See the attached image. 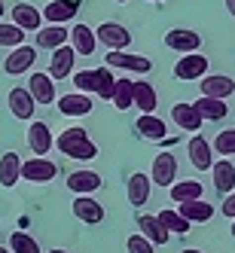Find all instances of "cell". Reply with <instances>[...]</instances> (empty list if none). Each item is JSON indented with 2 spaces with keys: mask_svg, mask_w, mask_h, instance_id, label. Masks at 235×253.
<instances>
[{
  "mask_svg": "<svg viewBox=\"0 0 235 253\" xmlns=\"http://www.w3.org/2000/svg\"><path fill=\"white\" fill-rule=\"evenodd\" d=\"M67 37H70V31L64 25H46V28L37 31V46H43V49H58V46L67 43Z\"/></svg>",
  "mask_w": 235,
  "mask_h": 253,
  "instance_id": "cell-30",
  "label": "cell"
},
{
  "mask_svg": "<svg viewBox=\"0 0 235 253\" xmlns=\"http://www.w3.org/2000/svg\"><path fill=\"white\" fill-rule=\"evenodd\" d=\"M156 220L162 223V229H165L168 235H187L189 226H192V223H187L184 216H180L177 211H171V208H168V211H159V213H156Z\"/></svg>",
  "mask_w": 235,
  "mask_h": 253,
  "instance_id": "cell-32",
  "label": "cell"
},
{
  "mask_svg": "<svg viewBox=\"0 0 235 253\" xmlns=\"http://www.w3.org/2000/svg\"><path fill=\"white\" fill-rule=\"evenodd\" d=\"M138 229H141V235L147 238L150 244H156V247H162V244H168V238L171 235L162 229V223L156 220L153 213H141V220H138Z\"/></svg>",
  "mask_w": 235,
  "mask_h": 253,
  "instance_id": "cell-23",
  "label": "cell"
},
{
  "mask_svg": "<svg viewBox=\"0 0 235 253\" xmlns=\"http://www.w3.org/2000/svg\"><path fill=\"white\" fill-rule=\"evenodd\" d=\"M28 147L34 156H46L52 147H55V137H52L46 122H31L28 125Z\"/></svg>",
  "mask_w": 235,
  "mask_h": 253,
  "instance_id": "cell-16",
  "label": "cell"
},
{
  "mask_svg": "<svg viewBox=\"0 0 235 253\" xmlns=\"http://www.w3.org/2000/svg\"><path fill=\"white\" fill-rule=\"evenodd\" d=\"M110 101L116 104V110H132V80H116Z\"/></svg>",
  "mask_w": 235,
  "mask_h": 253,
  "instance_id": "cell-37",
  "label": "cell"
},
{
  "mask_svg": "<svg viewBox=\"0 0 235 253\" xmlns=\"http://www.w3.org/2000/svg\"><path fill=\"white\" fill-rule=\"evenodd\" d=\"M74 61H77V52L70 49L67 43L58 46V49H52V58H49V77L52 80H64L74 74Z\"/></svg>",
  "mask_w": 235,
  "mask_h": 253,
  "instance_id": "cell-13",
  "label": "cell"
},
{
  "mask_svg": "<svg viewBox=\"0 0 235 253\" xmlns=\"http://www.w3.org/2000/svg\"><path fill=\"white\" fill-rule=\"evenodd\" d=\"M150 174H143V171H135L129 180H125V195H129V205L132 208H143L150 202Z\"/></svg>",
  "mask_w": 235,
  "mask_h": 253,
  "instance_id": "cell-11",
  "label": "cell"
},
{
  "mask_svg": "<svg viewBox=\"0 0 235 253\" xmlns=\"http://www.w3.org/2000/svg\"><path fill=\"white\" fill-rule=\"evenodd\" d=\"M125 250L129 253H156V244H150L143 235H129V241H125Z\"/></svg>",
  "mask_w": 235,
  "mask_h": 253,
  "instance_id": "cell-39",
  "label": "cell"
},
{
  "mask_svg": "<svg viewBox=\"0 0 235 253\" xmlns=\"http://www.w3.org/2000/svg\"><path fill=\"white\" fill-rule=\"evenodd\" d=\"M22 43H25V31L22 28H15L12 22H0V46L15 49V46H22Z\"/></svg>",
  "mask_w": 235,
  "mask_h": 253,
  "instance_id": "cell-35",
  "label": "cell"
},
{
  "mask_svg": "<svg viewBox=\"0 0 235 253\" xmlns=\"http://www.w3.org/2000/svg\"><path fill=\"white\" fill-rule=\"evenodd\" d=\"M6 12V3H3V0H0V15H3Z\"/></svg>",
  "mask_w": 235,
  "mask_h": 253,
  "instance_id": "cell-44",
  "label": "cell"
},
{
  "mask_svg": "<svg viewBox=\"0 0 235 253\" xmlns=\"http://www.w3.org/2000/svg\"><path fill=\"white\" fill-rule=\"evenodd\" d=\"M211 174H214V186H217V192L229 195V192L235 189V165H232L229 159H214Z\"/></svg>",
  "mask_w": 235,
  "mask_h": 253,
  "instance_id": "cell-22",
  "label": "cell"
},
{
  "mask_svg": "<svg viewBox=\"0 0 235 253\" xmlns=\"http://www.w3.org/2000/svg\"><path fill=\"white\" fill-rule=\"evenodd\" d=\"M132 107H138L141 113H156V107H159L156 88L143 80H132Z\"/></svg>",
  "mask_w": 235,
  "mask_h": 253,
  "instance_id": "cell-17",
  "label": "cell"
},
{
  "mask_svg": "<svg viewBox=\"0 0 235 253\" xmlns=\"http://www.w3.org/2000/svg\"><path fill=\"white\" fill-rule=\"evenodd\" d=\"M74 216L80 223H89V226H98L104 220V205L95 202L92 195H77L74 198Z\"/></svg>",
  "mask_w": 235,
  "mask_h": 253,
  "instance_id": "cell-15",
  "label": "cell"
},
{
  "mask_svg": "<svg viewBox=\"0 0 235 253\" xmlns=\"http://www.w3.org/2000/svg\"><path fill=\"white\" fill-rule=\"evenodd\" d=\"M58 113L64 116H89L92 113V98L83 95V92H70L58 98Z\"/></svg>",
  "mask_w": 235,
  "mask_h": 253,
  "instance_id": "cell-21",
  "label": "cell"
},
{
  "mask_svg": "<svg viewBox=\"0 0 235 253\" xmlns=\"http://www.w3.org/2000/svg\"><path fill=\"white\" fill-rule=\"evenodd\" d=\"M208 74V58L202 52H189V55H180V61L174 64V77L184 80V83H192V80H202Z\"/></svg>",
  "mask_w": 235,
  "mask_h": 253,
  "instance_id": "cell-4",
  "label": "cell"
},
{
  "mask_svg": "<svg viewBox=\"0 0 235 253\" xmlns=\"http://www.w3.org/2000/svg\"><path fill=\"white\" fill-rule=\"evenodd\" d=\"M171 119L180 125V131H198L205 125V119L198 116V110H195L192 104H187V101H177L171 107Z\"/></svg>",
  "mask_w": 235,
  "mask_h": 253,
  "instance_id": "cell-18",
  "label": "cell"
},
{
  "mask_svg": "<svg viewBox=\"0 0 235 253\" xmlns=\"http://www.w3.org/2000/svg\"><path fill=\"white\" fill-rule=\"evenodd\" d=\"M70 49H74L77 52V55H92V52H95V46H98V40H95V31L92 28H89V25H74V28H70Z\"/></svg>",
  "mask_w": 235,
  "mask_h": 253,
  "instance_id": "cell-20",
  "label": "cell"
},
{
  "mask_svg": "<svg viewBox=\"0 0 235 253\" xmlns=\"http://www.w3.org/2000/svg\"><path fill=\"white\" fill-rule=\"evenodd\" d=\"M67 189L77 195H92L95 189H101V177L95 171H74L67 177Z\"/></svg>",
  "mask_w": 235,
  "mask_h": 253,
  "instance_id": "cell-24",
  "label": "cell"
},
{
  "mask_svg": "<svg viewBox=\"0 0 235 253\" xmlns=\"http://www.w3.org/2000/svg\"><path fill=\"white\" fill-rule=\"evenodd\" d=\"M34 61H37V49L22 43V46H15L9 52V58L3 61V70L9 77H22V74H28V70L34 67Z\"/></svg>",
  "mask_w": 235,
  "mask_h": 253,
  "instance_id": "cell-9",
  "label": "cell"
},
{
  "mask_svg": "<svg viewBox=\"0 0 235 253\" xmlns=\"http://www.w3.org/2000/svg\"><path fill=\"white\" fill-rule=\"evenodd\" d=\"M70 80H74L77 92H83V95H95V88H98L95 70H77V74H70Z\"/></svg>",
  "mask_w": 235,
  "mask_h": 253,
  "instance_id": "cell-38",
  "label": "cell"
},
{
  "mask_svg": "<svg viewBox=\"0 0 235 253\" xmlns=\"http://www.w3.org/2000/svg\"><path fill=\"white\" fill-rule=\"evenodd\" d=\"M22 180V159L19 153H3L0 156V186H15Z\"/></svg>",
  "mask_w": 235,
  "mask_h": 253,
  "instance_id": "cell-27",
  "label": "cell"
},
{
  "mask_svg": "<svg viewBox=\"0 0 235 253\" xmlns=\"http://www.w3.org/2000/svg\"><path fill=\"white\" fill-rule=\"evenodd\" d=\"M55 177H58V165L43 159V156H34V159L22 162V180H28V183H49Z\"/></svg>",
  "mask_w": 235,
  "mask_h": 253,
  "instance_id": "cell-3",
  "label": "cell"
},
{
  "mask_svg": "<svg viewBox=\"0 0 235 253\" xmlns=\"http://www.w3.org/2000/svg\"><path fill=\"white\" fill-rule=\"evenodd\" d=\"M25 88L31 92L34 104H40V107H46V104H55V80H52L49 74H40V70H34Z\"/></svg>",
  "mask_w": 235,
  "mask_h": 253,
  "instance_id": "cell-7",
  "label": "cell"
},
{
  "mask_svg": "<svg viewBox=\"0 0 235 253\" xmlns=\"http://www.w3.org/2000/svg\"><path fill=\"white\" fill-rule=\"evenodd\" d=\"M9 12H12V25L22 28V31H34V34H37L40 25H43V12L34 9L31 3H15Z\"/></svg>",
  "mask_w": 235,
  "mask_h": 253,
  "instance_id": "cell-19",
  "label": "cell"
},
{
  "mask_svg": "<svg viewBox=\"0 0 235 253\" xmlns=\"http://www.w3.org/2000/svg\"><path fill=\"white\" fill-rule=\"evenodd\" d=\"M107 67H122V70H132V74H150L153 61L147 55H135V52H107Z\"/></svg>",
  "mask_w": 235,
  "mask_h": 253,
  "instance_id": "cell-6",
  "label": "cell"
},
{
  "mask_svg": "<svg viewBox=\"0 0 235 253\" xmlns=\"http://www.w3.org/2000/svg\"><path fill=\"white\" fill-rule=\"evenodd\" d=\"M177 180V159L171 153H159L153 159V168H150V183L156 186H171Z\"/></svg>",
  "mask_w": 235,
  "mask_h": 253,
  "instance_id": "cell-10",
  "label": "cell"
},
{
  "mask_svg": "<svg viewBox=\"0 0 235 253\" xmlns=\"http://www.w3.org/2000/svg\"><path fill=\"white\" fill-rule=\"evenodd\" d=\"M229 232H232V238H235V220H232V229H229Z\"/></svg>",
  "mask_w": 235,
  "mask_h": 253,
  "instance_id": "cell-45",
  "label": "cell"
},
{
  "mask_svg": "<svg viewBox=\"0 0 235 253\" xmlns=\"http://www.w3.org/2000/svg\"><path fill=\"white\" fill-rule=\"evenodd\" d=\"M95 40L107 46V52H119V49H129L132 46V31L119 25V22H104L95 31Z\"/></svg>",
  "mask_w": 235,
  "mask_h": 253,
  "instance_id": "cell-2",
  "label": "cell"
},
{
  "mask_svg": "<svg viewBox=\"0 0 235 253\" xmlns=\"http://www.w3.org/2000/svg\"><path fill=\"white\" fill-rule=\"evenodd\" d=\"M0 253H9V247H0Z\"/></svg>",
  "mask_w": 235,
  "mask_h": 253,
  "instance_id": "cell-47",
  "label": "cell"
},
{
  "mask_svg": "<svg viewBox=\"0 0 235 253\" xmlns=\"http://www.w3.org/2000/svg\"><path fill=\"white\" fill-rule=\"evenodd\" d=\"M46 253H67V250H61V247H52V250H46Z\"/></svg>",
  "mask_w": 235,
  "mask_h": 253,
  "instance_id": "cell-42",
  "label": "cell"
},
{
  "mask_svg": "<svg viewBox=\"0 0 235 253\" xmlns=\"http://www.w3.org/2000/svg\"><path fill=\"white\" fill-rule=\"evenodd\" d=\"M70 3H74V6H80V3H83V0H70Z\"/></svg>",
  "mask_w": 235,
  "mask_h": 253,
  "instance_id": "cell-46",
  "label": "cell"
},
{
  "mask_svg": "<svg viewBox=\"0 0 235 253\" xmlns=\"http://www.w3.org/2000/svg\"><path fill=\"white\" fill-rule=\"evenodd\" d=\"M198 88H202V98H220V101H226L235 92V80L226 77V74H205Z\"/></svg>",
  "mask_w": 235,
  "mask_h": 253,
  "instance_id": "cell-12",
  "label": "cell"
},
{
  "mask_svg": "<svg viewBox=\"0 0 235 253\" xmlns=\"http://www.w3.org/2000/svg\"><path fill=\"white\" fill-rule=\"evenodd\" d=\"M168 189H171V202H177V205L195 202V198H202V195H205V186L198 183V180H174Z\"/></svg>",
  "mask_w": 235,
  "mask_h": 253,
  "instance_id": "cell-26",
  "label": "cell"
},
{
  "mask_svg": "<svg viewBox=\"0 0 235 253\" xmlns=\"http://www.w3.org/2000/svg\"><path fill=\"white\" fill-rule=\"evenodd\" d=\"M95 80H98L95 95H98V98H104V101H110V98H113V88H116V77L110 74V67H107V64L95 67Z\"/></svg>",
  "mask_w": 235,
  "mask_h": 253,
  "instance_id": "cell-33",
  "label": "cell"
},
{
  "mask_svg": "<svg viewBox=\"0 0 235 253\" xmlns=\"http://www.w3.org/2000/svg\"><path fill=\"white\" fill-rule=\"evenodd\" d=\"M55 147L67 156V159H77V162H89L98 156V147L92 143V137H89L83 128H64L55 140Z\"/></svg>",
  "mask_w": 235,
  "mask_h": 253,
  "instance_id": "cell-1",
  "label": "cell"
},
{
  "mask_svg": "<svg viewBox=\"0 0 235 253\" xmlns=\"http://www.w3.org/2000/svg\"><path fill=\"white\" fill-rule=\"evenodd\" d=\"M77 9H80V6H74L70 0H52V3L43 6V19H46L49 25H64V22H70V19L77 15Z\"/></svg>",
  "mask_w": 235,
  "mask_h": 253,
  "instance_id": "cell-25",
  "label": "cell"
},
{
  "mask_svg": "<svg viewBox=\"0 0 235 253\" xmlns=\"http://www.w3.org/2000/svg\"><path fill=\"white\" fill-rule=\"evenodd\" d=\"M220 211H223V216H229V220H235V189H232V192H229V195L223 198V208H220Z\"/></svg>",
  "mask_w": 235,
  "mask_h": 253,
  "instance_id": "cell-40",
  "label": "cell"
},
{
  "mask_svg": "<svg viewBox=\"0 0 235 253\" xmlns=\"http://www.w3.org/2000/svg\"><path fill=\"white\" fill-rule=\"evenodd\" d=\"M211 150L217 153V156H235V128H223L220 134L214 137V143H211Z\"/></svg>",
  "mask_w": 235,
  "mask_h": 253,
  "instance_id": "cell-36",
  "label": "cell"
},
{
  "mask_svg": "<svg viewBox=\"0 0 235 253\" xmlns=\"http://www.w3.org/2000/svg\"><path fill=\"white\" fill-rule=\"evenodd\" d=\"M195 110H198V116H202V119H223L226 113H229V107H226V101H220V98H198L195 104Z\"/></svg>",
  "mask_w": 235,
  "mask_h": 253,
  "instance_id": "cell-31",
  "label": "cell"
},
{
  "mask_svg": "<svg viewBox=\"0 0 235 253\" xmlns=\"http://www.w3.org/2000/svg\"><path fill=\"white\" fill-rule=\"evenodd\" d=\"M180 253H202V250H195V247H187V250H180Z\"/></svg>",
  "mask_w": 235,
  "mask_h": 253,
  "instance_id": "cell-43",
  "label": "cell"
},
{
  "mask_svg": "<svg viewBox=\"0 0 235 253\" xmlns=\"http://www.w3.org/2000/svg\"><path fill=\"white\" fill-rule=\"evenodd\" d=\"M116 3H129V0H116Z\"/></svg>",
  "mask_w": 235,
  "mask_h": 253,
  "instance_id": "cell-48",
  "label": "cell"
},
{
  "mask_svg": "<svg viewBox=\"0 0 235 253\" xmlns=\"http://www.w3.org/2000/svg\"><path fill=\"white\" fill-rule=\"evenodd\" d=\"M150 3H162V0H150Z\"/></svg>",
  "mask_w": 235,
  "mask_h": 253,
  "instance_id": "cell-49",
  "label": "cell"
},
{
  "mask_svg": "<svg viewBox=\"0 0 235 253\" xmlns=\"http://www.w3.org/2000/svg\"><path fill=\"white\" fill-rule=\"evenodd\" d=\"M6 104H9V113H12L15 119H22V122H34V110H37V104H34V98H31V92H28L25 85L9 88Z\"/></svg>",
  "mask_w": 235,
  "mask_h": 253,
  "instance_id": "cell-8",
  "label": "cell"
},
{
  "mask_svg": "<svg viewBox=\"0 0 235 253\" xmlns=\"http://www.w3.org/2000/svg\"><path fill=\"white\" fill-rule=\"evenodd\" d=\"M226 9H229V15L235 19V0H226Z\"/></svg>",
  "mask_w": 235,
  "mask_h": 253,
  "instance_id": "cell-41",
  "label": "cell"
},
{
  "mask_svg": "<svg viewBox=\"0 0 235 253\" xmlns=\"http://www.w3.org/2000/svg\"><path fill=\"white\" fill-rule=\"evenodd\" d=\"M135 128L141 131V137H147V140H165V134H168V125L162 122L156 113H143L135 122Z\"/></svg>",
  "mask_w": 235,
  "mask_h": 253,
  "instance_id": "cell-28",
  "label": "cell"
},
{
  "mask_svg": "<svg viewBox=\"0 0 235 253\" xmlns=\"http://www.w3.org/2000/svg\"><path fill=\"white\" fill-rule=\"evenodd\" d=\"M9 253H43L37 238L28 232H12L9 235Z\"/></svg>",
  "mask_w": 235,
  "mask_h": 253,
  "instance_id": "cell-34",
  "label": "cell"
},
{
  "mask_svg": "<svg viewBox=\"0 0 235 253\" xmlns=\"http://www.w3.org/2000/svg\"><path fill=\"white\" fill-rule=\"evenodd\" d=\"M165 46L171 52H180V55H189V52H198V46H202V34H195L189 28H171L165 34Z\"/></svg>",
  "mask_w": 235,
  "mask_h": 253,
  "instance_id": "cell-5",
  "label": "cell"
},
{
  "mask_svg": "<svg viewBox=\"0 0 235 253\" xmlns=\"http://www.w3.org/2000/svg\"><path fill=\"white\" fill-rule=\"evenodd\" d=\"M187 153H189L192 168H198V171H211V165H214L211 140H205L202 134H192V137H189V143H187Z\"/></svg>",
  "mask_w": 235,
  "mask_h": 253,
  "instance_id": "cell-14",
  "label": "cell"
},
{
  "mask_svg": "<svg viewBox=\"0 0 235 253\" xmlns=\"http://www.w3.org/2000/svg\"><path fill=\"white\" fill-rule=\"evenodd\" d=\"M177 213L184 216L187 223H208L211 216H214V208L205 202V198H195V202H184L177 208Z\"/></svg>",
  "mask_w": 235,
  "mask_h": 253,
  "instance_id": "cell-29",
  "label": "cell"
}]
</instances>
